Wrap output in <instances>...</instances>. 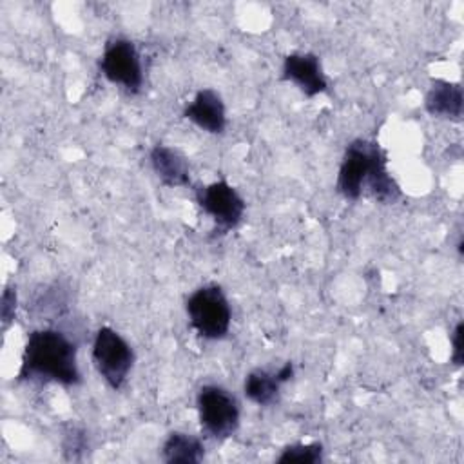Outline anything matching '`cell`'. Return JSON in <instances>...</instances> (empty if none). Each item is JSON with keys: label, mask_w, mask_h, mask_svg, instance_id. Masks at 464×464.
Listing matches in <instances>:
<instances>
[{"label": "cell", "mask_w": 464, "mask_h": 464, "mask_svg": "<svg viewBox=\"0 0 464 464\" xmlns=\"http://www.w3.org/2000/svg\"><path fill=\"white\" fill-rule=\"evenodd\" d=\"M337 192L346 199H359L362 190L381 203H395L401 198V187L388 170V156L377 141L357 138L348 143L339 172Z\"/></svg>", "instance_id": "6da1fadb"}, {"label": "cell", "mask_w": 464, "mask_h": 464, "mask_svg": "<svg viewBox=\"0 0 464 464\" xmlns=\"http://www.w3.org/2000/svg\"><path fill=\"white\" fill-rule=\"evenodd\" d=\"M18 379L76 386L82 381L76 343L56 328L33 330L24 344Z\"/></svg>", "instance_id": "7a4b0ae2"}, {"label": "cell", "mask_w": 464, "mask_h": 464, "mask_svg": "<svg viewBox=\"0 0 464 464\" xmlns=\"http://www.w3.org/2000/svg\"><path fill=\"white\" fill-rule=\"evenodd\" d=\"M185 312L194 332L207 341H219L230 330V303L216 283L196 288L185 301Z\"/></svg>", "instance_id": "3957f363"}, {"label": "cell", "mask_w": 464, "mask_h": 464, "mask_svg": "<svg viewBox=\"0 0 464 464\" xmlns=\"http://www.w3.org/2000/svg\"><path fill=\"white\" fill-rule=\"evenodd\" d=\"M201 430L218 440L232 437L239 428L241 410L234 393L219 384H203L196 395Z\"/></svg>", "instance_id": "277c9868"}, {"label": "cell", "mask_w": 464, "mask_h": 464, "mask_svg": "<svg viewBox=\"0 0 464 464\" xmlns=\"http://www.w3.org/2000/svg\"><path fill=\"white\" fill-rule=\"evenodd\" d=\"M91 357L96 372L112 390L123 388L136 359L127 339L111 326H102L94 334Z\"/></svg>", "instance_id": "5b68a950"}, {"label": "cell", "mask_w": 464, "mask_h": 464, "mask_svg": "<svg viewBox=\"0 0 464 464\" xmlns=\"http://www.w3.org/2000/svg\"><path fill=\"white\" fill-rule=\"evenodd\" d=\"M102 74L114 85H120L130 94L143 87L141 56L132 40L125 36H112L107 40L100 56Z\"/></svg>", "instance_id": "8992f818"}, {"label": "cell", "mask_w": 464, "mask_h": 464, "mask_svg": "<svg viewBox=\"0 0 464 464\" xmlns=\"http://www.w3.org/2000/svg\"><path fill=\"white\" fill-rule=\"evenodd\" d=\"M196 201L199 208L210 216L214 221V228L219 234H227L236 228L243 216L246 203L241 194L225 179L212 181L196 190Z\"/></svg>", "instance_id": "52a82bcc"}, {"label": "cell", "mask_w": 464, "mask_h": 464, "mask_svg": "<svg viewBox=\"0 0 464 464\" xmlns=\"http://www.w3.org/2000/svg\"><path fill=\"white\" fill-rule=\"evenodd\" d=\"M283 80L295 83L301 92L314 98L326 91L328 80L323 72V65L314 53H290L283 60Z\"/></svg>", "instance_id": "ba28073f"}, {"label": "cell", "mask_w": 464, "mask_h": 464, "mask_svg": "<svg viewBox=\"0 0 464 464\" xmlns=\"http://www.w3.org/2000/svg\"><path fill=\"white\" fill-rule=\"evenodd\" d=\"M294 377V362L286 361L277 370L256 368L252 370L243 382V392L248 401L257 406H272L277 402L281 386Z\"/></svg>", "instance_id": "9c48e42d"}, {"label": "cell", "mask_w": 464, "mask_h": 464, "mask_svg": "<svg viewBox=\"0 0 464 464\" xmlns=\"http://www.w3.org/2000/svg\"><path fill=\"white\" fill-rule=\"evenodd\" d=\"M183 116L210 134H221L227 129V109L216 89L205 87L196 92L194 100L185 107Z\"/></svg>", "instance_id": "30bf717a"}, {"label": "cell", "mask_w": 464, "mask_h": 464, "mask_svg": "<svg viewBox=\"0 0 464 464\" xmlns=\"http://www.w3.org/2000/svg\"><path fill=\"white\" fill-rule=\"evenodd\" d=\"M150 167L165 187H188L190 165L187 156L170 145L156 143L149 152Z\"/></svg>", "instance_id": "8fae6325"}, {"label": "cell", "mask_w": 464, "mask_h": 464, "mask_svg": "<svg viewBox=\"0 0 464 464\" xmlns=\"http://www.w3.org/2000/svg\"><path fill=\"white\" fill-rule=\"evenodd\" d=\"M424 107H426L428 114H431L435 118L460 121L462 107H464V96H462L460 83L448 82V80L431 82V85L424 96Z\"/></svg>", "instance_id": "7c38bea8"}, {"label": "cell", "mask_w": 464, "mask_h": 464, "mask_svg": "<svg viewBox=\"0 0 464 464\" xmlns=\"http://www.w3.org/2000/svg\"><path fill=\"white\" fill-rule=\"evenodd\" d=\"M205 457V446L199 437L172 431L167 435L161 446V460L169 464H198Z\"/></svg>", "instance_id": "4fadbf2b"}, {"label": "cell", "mask_w": 464, "mask_h": 464, "mask_svg": "<svg viewBox=\"0 0 464 464\" xmlns=\"http://www.w3.org/2000/svg\"><path fill=\"white\" fill-rule=\"evenodd\" d=\"M62 451L67 460H82L89 451L87 431L78 424H65L62 430Z\"/></svg>", "instance_id": "5bb4252c"}, {"label": "cell", "mask_w": 464, "mask_h": 464, "mask_svg": "<svg viewBox=\"0 0 464 464\" xmlns=\"http://www.w3.org/2000/svg\"><path fill=\"white\" fill-rule=\"evenodd\" d=\"M323 460V446L319 442H308V444H292L286 446L281 455L277 457V462L288 464V462H297V464H315Z\"/></svg>", "instance_id": "9a60e30c"}, {"label": "cell", "mask_w": 464, "mask_h": 464, "mask_svg": "<svg viewBox=\"0 0 464 464\" xmlns=\"http://www.w3.org/2000/svg\"><path fill=\"white\" fill-rule=\"evenodd\" d=\"M16 304H18L16 286L5 285L4 294H2V304H0V317H2V328L4 330H7L11 326V323L14 321Z\"/></svg>", "instance_id": "2e32d148"}, {"label": "cell", "mask_w": 464, "mask_h": 464, "mask_svg": "<svg viewBox=\"0 0 464 464\" xmlns=\"http://www.w3.org/2000/svg\"><path fill=\"white\" fill-rule=\"evenodd\" d=\"M451 362L462 364V321H459L451 332Z\"/></svg>", "instance_id": "e0dca14e"}]
</instances>
